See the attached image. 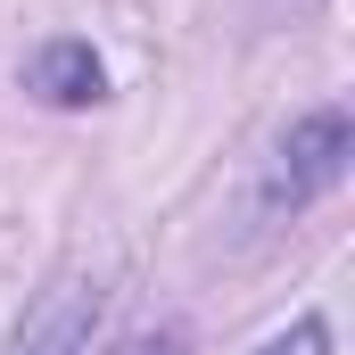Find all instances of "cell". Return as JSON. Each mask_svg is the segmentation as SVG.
<instances>
[{
	"label": "cell",
	"instance_id": "3957f363",
	"mask_svg": "<svg viewBox=\"0 0 355 355\" xmlns=\"http://www.w3.org/2000/svg\"><path fill=\"white\" fill-rule=\"evenodd\" d=\"M99 58H91V42H50V50H33L25 58V91H42L50 107H91L99 99Z\"/></svg>",
	"mask_w": 355,
	"mask_h": 355
},
{
	"label": "cell",
	"instance_id": "6da1fadb",
	"mask_svg": "<svg viewBox=\"0 0 355 355\" xmlns=\"http://www.w3.org/2000/svg\"><path fill=\"white\" fill-rule=\"evenodd\" d=\"M347 157H355V124H347V107H314V116H297V124L281 132V149H272L265 215H297L306 198L339 190V182H347Z\"/></svg>",
	"mask_w": 355,
	"mask_h": 355
},
{
	"label": "cell",
	"instance_id": "277c9868",
	"mask_svg": "<svg viewBox=\"0 0 355 355\" xmlns=\"http://www.w3.org/2000/svg\"><path fill=\"white\" fill-rule=\"evenodd\" d=\"M248 355H331V322L322 314H297L289 331H272L265 347H248Z\"/></svg>",
	"mask_w": 355,
	"mask_h": 355
},
{
	"label": "cell",
	"instance_id": "7a4b0ae2",
	"mask_svg": "<svg viewBox=\"0 0 355 355\" xmlns=\"http://www.w3.org/2000/svg\"><path fill=\"white\" fill-rule=\"evenodd\" d=\"M91 322H99V289L67 281V289L25 322V339H17L8 355H91Z\"/></svg>",
	"mask_w": 355,
	"mask_h": 355
},
{
	"label": "cell",
	"instance_id": "5b68a950",
	"mask_svg": "<svg viewBox=\"0 0 355 355\" xmlns=\"http://www.w3.org/2000/svg\"><path fill=\"white\" fill-rule=\"evenodd\" d=\"M107 355H182V331L166 322V331H132L124 347H107Z\"/></svg>",
	"mask_w": 355,
	"mask_h": 355
}]
</instances>
